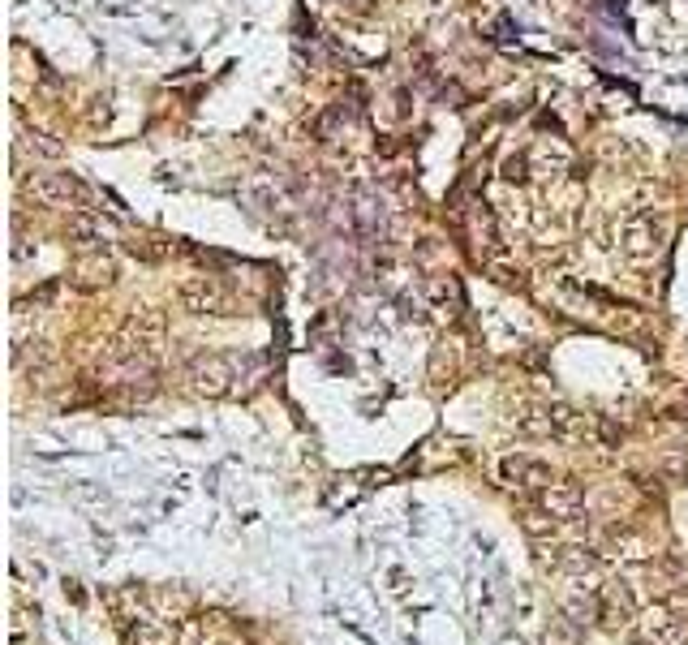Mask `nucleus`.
Segmentation results:
<instances>
[{
  "mask_svg": "<svg viewBox=\"0 0 688 645\" xmlns=\"http://www.w3.org/2000/svg\"><path fill=\"white\" fill-rule=\"evenodd\" d=\"M559 607H564L568 620L577 624H590L602 615V590L598 585H585V577H577V585H568L564 598H559Z\"/></svg>",
  "mask_w": 688,
  "mask_h": 645,
  "instance_id": "obj_5",
  "label": "nucleus"
},
{
  "mask_svg": "<svg viewBox=\"0 0 688 645\" xmlns=\"http://www.w3.org/2000/svg\"><path fill=\"white\" fill-rule=\"evenodd\" d=\"M607 542H611V555H620V559H650V547H645V538L641 534H633V529H611L607 534Z\"/></svg>",
  "mask_w": 688,
  "mask_h": 645,
  "instance_id": "obj_11",
  "label": "nucleus"
},
{
  "mask_svg": "<svg viewBox=\"0 0 688 645\" xmlns=\"http://www.w3.org/2000/svg\"><path fill=\"white\" fill-rule=\"evenodd\" d=\"M521 525H525V534H534V538H547V534H555V516H551L547 508H529Z\"/></svg>",
  "mask_w": 688,
  "mask_h": 645,
  "instance_id": "obj_14",
  "label": "nucleus"
},
{
  "mask_svg": "<svg viewBox=\"0 0 688 645\" xmlns=\"http://www.w3.org/2000/svg\"><path fill=\"white\" fill-rule=\"evenodd\" d=\"M112 276H117V263H112L108 254H91L78 263V284L82 289H104V284H112Z\"/></svg>",
  "mask_w": 688,
  "mask_h": 645,
  "instance_id": "obj_10",
  "label": "nucleus"
},
{
  "mask_svg": "<svg viewBox=\"0 0 688 645\" xmlns=\"http://www.w3.org/2000/svg\"><path fill=\"white\" fill-rule=\"evenodd\" d=\"M504 478L512 486H521V491H547V486L555 482V473L542 461H529V456H508V461H504Z\"/></svg>",
  "mask_w": 688,
  "mask_h": 645,
  "instance_id": "obj_7",
  "label": "nucleus"
},
{
  "mask_svg": "<svg viewBox=\"0 0 688 645\" xmlns=\"http://www.w3.org/2000/svg\"><path fill=\"white\" fill-rule=\"evenodd\" d=\"M641 641L645 645H688V620H680L667 607H650L641 615Z\"/></svg>",
  "mask_w": 688,
  "mask_h": 645,
  "instance_id": "obj_3",
  "label": "nucleus"
},
{
  "mask_svg": "<svg viewBox=\"0 0 688 645\" xmlns=\"http://www.w3.org/2000/svg\"><path fill=\"white\" fill-rule=\"evenodd\" d=\"M598 620H607L611 628L628 624V620H633V594H628L624 585H607V590H602V615H598Z\"/></svg>",
  "mask_w": 688,
  "mask_h": 645,
  "instance_id": "obj_9",
  "label": "nucleus"
},
{
  "mask_svg": "<svg viewBox=\"0 0 688 645\" xmlns=\"http://www.w3.org/2000/svg\"><path fill=\"white\" fill-rule=\"evenodd\" d=\"M555 568L559 572H572V577H585V572L598 568V555L585 551V547H564V551L555 555Z\"/></svg>",
  "mask_w": 688,
  "mask_h": 645,
  "instance_id": "obj_12",
  "label": "nucleus"
},
{
  "mask_svg": "<svg viewBox=\"0 0 688 645\" xmlns=\"http://www.w3.org/2000/svg\"><path fill=\"white\" fill-rule=\"evenodd\" d=\"M538 508H547L555 521H577L581 508H585V495H581L577 482H551L547 491H542V504Z\"/></svg>",
  "mask_w": 688,
  "mask_h": 645,
  "instance_id": "obj_6",
  "label": "nucleus"
},
{
  "mask_svg": "<svg viewBox=\"0 0 688 645\" xmlns=\"http://www.w3.org/2000/svg\"><path fill=\"white\" fill-rule=\"evenodd\" d=\"M129 645H172V628H151L138 620V633H129Z\"/></svg>",
  "mask_w": 688,
  "mask_h": 645,
  "instance_id": "obj_15",
  "label": "nucleus"
},
{
  "mask_svg": "<svg viewBox=\"0 0 688 645\" xmlns=\"http://www.w3.org/2000/svg\"><path fill=\"white\" fill-rule=\"evenodd\" d=\"M542 641H547V645H581V624L568 620V615H564V620H551L547 633H542Z\"/></svg>",
  "mask_w": 688,
  "mask_h": 645,
  "instance_id": "obj_13",
  "label": "nucleus"
},
{
  "mask_svg": "<svg viewBox=\"0 0 688 645\" xmlns=\"http://www.w3.org/2000/svg\"><path fill=\"white\" fill-rule=\"evenodd\" d=\"M181 301H185V310H194V314H228V310H233V297L224 293V284L215 276L185 280L181 284Z\"/></svg>",
  "mask_w": 688,
  "mask_h": 645,
  "instance_id": "obj_2",
  "label": "nucleus"
},
{
  "mask_svg": "<svg viewBox=\"0 0 688 645\" xmlns=\"http://www.w3.org/2000/svg\"><path fill=\"white\" fill-rule=\"evenodd\" d=\"M190 379L203 396H228L233 392V379H237V366L233 357H198V362L190 366Z\"/></svg>",
  "mask_w": 688,
  "mask_h": 645,
  "instance_id": "obj_4",
  "label": "nucleus"
},
{
  "mask_svg": "<svg viewBox=\"0 0 688 645\" xmlns=\"http://www.w3.org/2000/svg\"><path fill=\"white\" fill-rule=\"evenodd\" d=\"M658 237H663V233H658V224L641 215V220H633V224L624 228V254L637 258V263H650V258L658 254V246H663Z\"/></svg>",
  "mask_w": 688,
  "mask_h": 645,
  "instance_id": "obj_8",
  "label": "nucleus"
},
{
  "mask_svg": "<svg viewBox=\"0 0 688 645\" xmlns=\"http://www.w3.org/2000/svg\"><path fill=\"white\" fill-rule=\"evenodd\" d=\"M26 194L43 207H69V203H78L86 190H82L78 177H69V172H35V177L26 181Z\"/></svg>",
  "mask_w": 688,
  "mask_h": 645,
  "instance_id": "obj_1",
  "label": "nucleus"
}]
</instances>
